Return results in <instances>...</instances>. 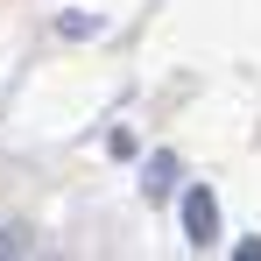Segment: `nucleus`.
<instances>
[{
  "instance_id": "f257e3e1",
  "label": "nucleus",
  "mask_w": 261,
  "mask_h": 261,
  "mask_svg": "<svg viewBox=\"0 0 261 261\" xmlns=\"http://www.w3.org/2000/svg\"><path fill=\"white\" fill-rule=\"evenodd\" d=\"M184 233H191V247H212L219 240V198L205 191V184L184 191Z\"/></svg>"
},
{
  "instance_id": "7ed1b4c3",
  "label": "nucleus",
  "mask_w": 261,
  "mask_h": 261,
  "mask_svg": "<svg viewBox=\"0 0 261 261\" xmlns=\"http://www.w3.org/2000/svg\"><path fill=\"white\" fill-rule=\"evenodd\" d=\"M64 36L78 43V36H99V14H64Z\"/></svg>"
},
{
  "instance_id": "f03ea898",
  "label": "nucleus",
  "mask_w": 261,
  "mask_h": 261,
  "mask_svg": "<svg viewBox=\"0 0 261 261\" xmlns=\"http://www.w3.org/2000/svg\"><path fill=\"white\" fill-rule=\"evenodd\" d=\"M176 191V155H155L148 163V198H170Z\"/></svg>"
},
{
  "instance_id": "20e7f679",
  "label": "nucleus",
  "mask_w": 261,
  "mask_h": 261,
  "mask_svg": "<svg viewBox=\"0 0 261 261\" xmlns=\"http://www.w3.org/2000/svg\"><path fill=\"white\" fill-rule=\"evenodd\" d=\"M0 254H29V233H21V226H7V233H0Z\"/></svg>"
}]
</instances>
